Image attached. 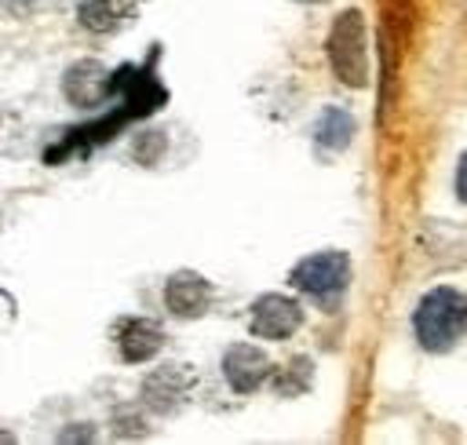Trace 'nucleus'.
Masks as SVG:
<instances>
[{"mask_svg": "<svg viewBox=\"0 0 467 445\" xmlns=\"http://www.w3.org/2000/svg\"><path fill=\"white\" fill-rule=\"evenodd\" d=\"M212 281L197 270H175L164 285V306L175 314V317H201L208 306H212Z\"/></svg>", "mask_w": 467, "mask_h": 445, "instance_id": "nucleus-8", "label": "nucleus"}, {"mask_svg": "<svg viewBox=\"0 0 467 445\" xmlns=\"http://www.w3.org/2000/svg\"><path fill=\"white\" fill-rule=\"evenodd\" d=\"M109 88H113L109 69H106L102 62H95V58L73 62V66L66 69V77H62V95H66V102H69V106H80V109L102 106L106 95H109Z\"/></svg>", "mask_w": 467, "mask_h": 445, "instance_id": "nucleus-7", "label": "nucleus"}, {"mask_svg": "<svg viewBox=\"0 0 467 445\" xmlns=\"http://www.w3.org/2000/svg\"><path fill=\"white\" fill-rule=\"evenodd\" d=\"M354 139V117L343 106H325L314 120V142L321 153H343Z\"/></svg>", "mask_w": 467, "mask_h": 445, "instance_id": "nucleus-11", "label": "nucleus"}, {"mask_svg": "<svg viewBox=\"0 0 467 445\" xmlns=\"http://www.w3.org/2000/svg\"><path fill=\"white\" fill-rule=\"evenodd\" d=\"M299 4H317V0H299Z\"/></svg>", "mask_w": 467, "mask_h": 445, "instance_id": "nucleus-17", "label": "nucleus"}, {"mask_svg": "<svg viewBox=\"0 0 467 445\" xmlns=\"http://www.w3.org/2000/svg\"><path fill=\"white\" fill-rule=\"evenodd\" d=\"M164 347V328L150 317H128L120 321L117 328V350H120V361L128 365H142V361H153Z\"/></svg>", "mask_w": 467, "mask_h": 445, "instance_id": "nucleus-9", "label": "nucleus"}, {"mask_svg": "<svg viewBox=\"0 0 467 445\" xmlns=\"http://www.w3.org/2000/svg\"><path fill=\"white\" fill-rule=\"evenodd\" d=\"M303 325V310L292 295H281V292H266L252 303L248 310V328L252 336L259 339H288L296 328Z\"/></svg>", "mask_w": 467, "mask_h": 445, "instance_id": "nucleus-4", "label": "nucleus"}, {"mask_svg": "<svg viewBox=\"0 0 467 445\" xmlns=\"http://www.w3.org/2000/svg\"><path fill=\"white\" fill-rule=\"evenodd\" d=\"M456 197L467 204V153H463L460 164H456Z\"/></svg>", "mask_w": 467, "mask_h": 445, "instance_id": "nucleus-16", "label": "nucleus"}, {"mask_svg": "<svg viewBox=\"0 0 467 445\" xmlns=\"http://www.w3.org/2000/svg\"><path fill=\"white\" fill-rule=\"evenodd\" d=\"M113 434H117V438H146L150 427H146V419H142L139 412L120 409V412L113 416Z\"/></svg>", "mask_w": 467, "mask_h": 445, "instance_id": "nucleus-14", "label": "nucleus"}, {"mask_svg": "<svg viewBox=\"0 0 467 445\" xmlns=\"http://www.w3.org/2000/svg\"><path fill=\"white\" fill-rule=\"evenodd\" d=\"M310 379H314V361L310 357H292L285 368L274 372V394L296 398V394H303L310 387Z\"/></svg>", "mask_w": 467, "mask_h": 445, "instance_id": "nucleus-12", "label": "nucleus"}, {"mask_svg": "<svg viewBox=\"0 0 467 445\" xmlns=\"http://www.w3.org/2000/svg\"><path fill=\"white\" fill-rule=\"evenodd\" d=\"M270 376H274V361L252 343H234L223 354V379L230 383L234 394H255Z\"/></svg>", "mask_w": 467, "mask_h": 445, "instance_id": "nucleus-6", "label": "nucleus"}, {"mask_svg": "<svg viewBox=\"0 0 467 445\" xmlns=\"http://www.w3.org/2000/svg\"><path fill=\"white\" fill-rule=\"evenodd\" d=\"M131 157L139 160V164H157L161 157H164V131H139L135 139H131Z\"/></svg>", "mask_w": 467, "mask_h": 445, "instance_id": "nucleus-13", "label": "nucleus"}, {"mask_svg": "<svg viewBox=\"0 0 467 445\" xmlns=\"http://www.w3.org/2000/svg\"><path fill=\"white\" fill-rule=\"evenodd\" d=\"M350 281V255L339 252V248H325V252H314L306 259H299L292 266V285L314 299H328V295H339Z\"/></svg>", "mask_w": 467, "mask_h": 445, "instance_id": "nucleus-3", "label": "nucleus"}, {"mask_svg": "<svg viewBox=\"0 0 467 445\" xmlns=\"http://www.w3.org/2000/svg\"><path fill=\"white\" fill-rule=\"evenodd\" d=\"M0 7H4L7 15H15V18H29V15L40 7V0H0Z\"/></svg>", "mask_w": 467, "mask_h": 445, "instance_id": "nucleus-15", "label": "nucleus"}, {"mask_svg": "<svg viewBox=\"0 0 467 445\" xmlns=\"http://www.w3.org/2000/svg\"><path fill=\"white\" fill-rule=\"evenodd\" d=\"M193 390V376L182 365H161L142 379V405L157 416H171Z\"/></svg>", "mask_w": 467, "mask_h": 445, "instance_id": "nucleus-5", "label": "nucleus"}, {"mask_svg": "<svg viewBox=\"0 0 467 445\" xmlns=\"http://www.w3.org/2000/svg\"><path fill=\"white\" fill-rule=\"evenodd\" d=\"M328 62H332V73L347 88H365V80H368V36H365L361 11L347 7L332 22V29H328Z\"/></svg>", "mask_w": 467, "mask_h": 445, "instance_id": "nucleus-2", "label": "nucleus"}, {"mask_svg": "<svg viewBox=\"0 0 467 445\" xmlns=\"http://www.w3.org/2000/svg\"><path fill=\"white\" fill-rule=\"evenodd\" d=\"M77 18L91 33H117L128 18H135V0H80Z\"/></svg>", "mask_w": 467, "mask_h": 445, "instance_id": "nucleus-10", "label": "nucleus"}, {"mask_svg": "<svg viewBox=\"0 0 467 445\" xmlns=\"http://www.w3.org/2000/svg\"><path fill=\"white\" fill-rule=\"evenodd\" d=\"M412 332L431 354L452 350L467 336V295L452 285L431 288L412 310Z\"/></svg>", "mask_w": 467, "mask_h": 445, "instance_id": "nucleus-1", "label": "nucleus"}]
</instances>
